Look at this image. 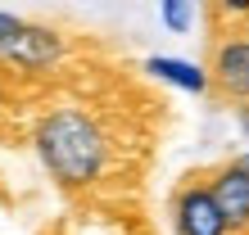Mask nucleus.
<instances>
[{"label": "nucleus", "mask_w": 249, "mask_h": 235, "mask_svg": "<svg viewBox=\"0 0 249 235\" xmlns=\"http://www.w3.org/2000/svg\"><path fill=\"white\" fill-rule=\"evenodd\" d=\"M32 145L50 181H59L64 190H91L109 168V131L77 104L46 109L32 127Z\"/></svg>", "instance_id": "1"}, {"label": "nucleus", "mask_w": 249, "mask_h": 235, "mask_svg": "<svg viewBox=\"0 0 249 235\" xmlns=\"http://www.w3.org/2000/svg\"><path fill=\"white\" fill-rule=\"evenodd\" d=\"M64 36L54 32V27L46 23H23V32L18 41L9 46V54L0 59V64H9V68H18V72H50L54 64L64 59Z\"/></svg>", "instance_id": "4"}, {"label": "nucleus", "mask_w": 249, "mask_h": 235, "mask_svg": "<svg viewBox=\"0 0 249 235\" xmlns=\"http://www.w3.org/2000/svg\"><path fill=\"white\" fill-rule=\"evenodd\" d=\"M23 23H27V18H18V14H9V9H0V59L9 54V46H14V41H18Z\"/></svg>", "instance_id": "8"}, {"label": "nucleus", "mask_w": 249, "mask_h": 235, "mask_svg": "<svg viewBox=\"0 0 249 235\" xmlns=\"http://www.w3.org/2000/svg\"><path fill=\"white\" fill-rule=\"evenodd\" d=\"M209 82L227 100L249 104V36H227V41H217V46H213Z\"/></svg>", "instance_id": "5"}, {"label": "nucleus", "mask_w": 249, "mask_h": 235, "mask_svg": "<svg viewBox=\"0 0 249 235\" xmlns=\"http://www.w3.org/2000/svg\"><path fill=\"white\" fill-rule=\"evenodd\" d=\"M0 109H5V82H0Z\"/></svg>", "instance_id": "10"}, {"label": "nucleus", "mask_w": 249, "mask_h": 235, "mask_svg": "<svg viewBox=\"0 0 249 235\" xmlns=\"http://www.w3.org/2000/svg\"><path fill=\"white\" fill-rule=\"evenodd\" d=\"M209 190L222 208L227 231H249V154H236L209 176Z\"/></svg>", "instance_id": "3"}, {"label": "nucleus", "mask_w": 249, "mask_h": 235, "mask_svg": "<svg viewBox=\"0 0 249 235\" xmlns=\"http://www.w3.org/2000/svg\"><path fill=\"white\" fill-rule=\"evenodd\" d=\"M145 72L159 82H168V86H177V91L186 95H204L209 91V72H204L199 64H190V59H172V54H154V59H145Z\"/></svg>", "instance_id": "6"}, {"label": "nucleus", "mask_w": 249, "mask_h": 235, "mask_svg": "<svg viewBox=\"0 0 249 235\" xmlns=\"http://www.w3.org/2000/svg\"><path fill=\"white\" fill-rule=\"evenodd\" d=\"M172 231L177 235H231L209 181H190L177 190V199H172Z\"/></svg>", "instance_id": "2"}, {"label": "nucleus", "mask_w": 249, "mask_h": 235, "mask_svg": "<svg viewBox=\"0 0 249 235\" xmlns=\"http://www.w3.org/2000/svg\"><path fill=\"white\" fill-rule=\"evenodd\" d=\"M159 14H163V23L172 27V32H186V27H190V18H195V9H190V5H181V0H163V9H159Z\"/></svg>", "instance_id": "7"}, {"label": "nucleus", "mask_w": 249, "mask_h": 235, "mask_svg": "<svg viewBox=\"0 0 249 235\" xmlns=\"http://www.w3.org/2000/svg\"><path fill=\"white\" fill-rule=\"evenodd\" d=\"M236 118H240V131L249 136V104H240V113H236Z\"/></svg>", "instance_id": "9"}]
</instances>
